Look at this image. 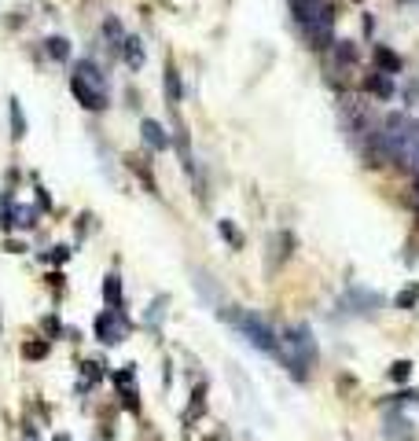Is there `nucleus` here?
<instances>
[{
	"instance_id": "nucleus-1",
	"label": "nucleus",
	"mask_w": 419,
	"mask_h": 441,
	"mask_svg": "<svg viewBox=\"0 0 419 441\" xmlns=\"http://www.w3.org/2000/svg\"><path fill=\"white\" fill-rule=\"evenodd\" d=\"M272 357L284 364L290 375H295L298 382L309 375V368H313L316 360V342H313V331L306 328V323H290V328H284L276 335V353Z\"/></svg>"
},
{
	"instance_id": "nucleus-2",
	"label": "nucleus",
	"mask_w": 419,
	"mask_h": 441,
	"mask_svg": "<svg viewBox=\"0 0 419 441\" xmlns=\"http://www.w3.org/2000/svg\"><path fill=\"white\" fill-rule=\"evenodd\" d=\"M70 92L85 111H107V77L100 74V66L92 59H77L74 74H70Z\"/></svg>"
},
{
	"instance_id": "nucleus-3",
	"label": "nucleus",
	"mask_w": 419,
	"mask_h": 441,
	"mask_svg": "<svg viewBox=\"0 0 419 441\" xmlns=\"http://www.w3.org/2000/svg\"><path fill=\"white\" fill-rule=\"evenodd\" d=\"M225 320L239 331V335H247L250 346H258L261 353H269V357L276 353V331H272L258 312H225Z\"/></svg>"
},
{
	"instance_id": "nucleus-4",
	"label": "nucleus",
	"mask_w": 419,
	"mask_h": 441,
	"mask_svg": "<svg viewBox=\"0 0 419 441\" xmlns=\"http://www.w3.org/2000/svg\"><path fill=\"white\" fill-rule=\"evenodd\" d=\"M301 34H306L309 48H316V52H324L335 41V8H331V0H320V8L313 12L306 26H301Z\"/></svg>"
},
{
	"instance_id": "nucleus-5",
	"label": "nucleus",
	"mask_w": 419,
	"mask_h": 441,
	"mask_svg": "<svg viewBox=\"0 0 419 441\" xmlns=\"http://www.w3.org/2000/svg\"><path fill=\"white\" fill-rule=\"evenodd\" d=\"M96 338L107 342V346H118L125 338V317L118 309H103L100 317H96Z\"/></svg>"
},
{
	"instance_id": "nucleus-6",
	"label": "nucleus",
	"mask_w": 419,
	"mask_h": 441,
	"mask_svg": "<svg viewBox=\"0 0 419 441\" xmlns=\"http://www.w3.org/2000/svg\"><path fill=\"white\" fill-rule=\"evenodd\" d=\"M140 133H144V144H148L151 151H170V147H173L170 129H165L162 122H154V118H144V122H140Z\"/></svg>"
},
{
	"instance_id": "nucleus-7",
	"label": "nucleus",
	"mask_w": 419,
	"mask_h": 441,
	"mask_svg": "<svg viewBox=\"0 0 419 441\" xmlns=\"http://www.w3.org/2000/svg\"><path fill=\"white\" fill-rule=\"evenodd\" d=\"M114 386L122 390V405L125 408H136V368H118L114 371Z\"/></svg>"
},
{
	"instance_id": "nucleus-8",
	"label": "nucleus",
	"mask_w": 419,
	"mask_h": 441,
	"mask_svg": "<svg viewBox=\"0 0 419 441\" xmlns=\"http://www.w3.org/2000/svg\"><path fill=\"white\" fill-rule=\"evenodd\" d=\"M372 63H375V70H383V74H390V77H397L401 74V55L394 52V48H386V44H379L375 52H372Z\"/></svg>"
},
{
	"instance_id": "nucleus-9",
	"label": "nucleus",
	"mask_w": 419,
	"mask_h": 441,
	"mask_svg": "<svg viewBox=\"0 0 419 441\" xmlns=\"http://www.w3.org/2000/svg\"><path fill=\"white\" fill-rule=\"evenodd\" d=\"M383 434H386V441H412L416 430H412V419L397 412V416H386V430H383Z\"/></svg>"
},
{
	"instance_id": "nucleus-10",
	"label": "nucleus",
	"mask_w": 419,
	"mask_h": 441,
	"mask_svg": "<svg viewBox=\"0 0 419 441\" xmlns=\"http://www.w3.org/2000/svg\"><path fill=\"white\" fill-rule=\"evenodd\" d=\"M346 302H353L360 317H372V312H379V306H383V298H379L375 291H360V287H357V291H349V294H346Z\"/></svg>"
},
{
	"instance_id": "nucleus-11",
	"label": "nucleus",
	"mask_w": 419,
	"mask_h": 441,
	"mask_svg": "<svg viewBox=\"0 0 419 441\" xmlns=\"http://www.w3.org/2000/svg\"><path fill=\"white\" fill-rule=\"evenodd\" d=\"M364 88L372 96H379V100H390V96H394V77L383 74V70H372V74L364 77Z\"/></svg>"
},
{
	"instance_id": "nucleus-12",
	"label": "nucleus",
	"mask_w": 419,
	"mask_h": 441,
	"mask_svg": "<svg viewBox=\"0 0 419 441\" xmlns=\"http://www.w3.org/2000/svg\"><path fill=\"white\" fill-rule=\"evenodd\" d=\"M122 59L133 66V70H140L144 59H148V55H144V41H140V37H122Z\"/></svg>"
},
{
	"instance_id": "nucleus-13",
	"label": "nucleus",
	"mask_w": 419,
	"mask_h": 441,
	"mask_svg": "<svg viewBox=\"0 0 419 441\" xmlns=\"http://www.w3.org/2000/svg\"><path fill=\"white\" fill-rule=\"evenodd\" d=\"M331 55H335L338 70H349L357 63V44L353 41H331Z\"/></svg>"
},
{
	"instance_id": "nucleus-14",
	"label": "nucleus",
	"mask_w": 419,
	"mask_h": 441,
	"mask_svg": "<svg viewBox=\"0 0 419 441\" xmlns=\"http://www.w3.org/2000/svg\"><path fill=\"white\" fill-rule=\"evenodd\" d=\"M8 118H12V136H15V140H23V136H26V114H23V103H18L15 96L8 100Z\"/></svg>"
},
{
	"instance_id": "nucleus-15",
	"label": "nucleus",
	"mask_w": 419,
	"mask_h": 441,
	"mask_svg": "<svg viewBox=\"0 0 419 441\" xmlns=\"http://www.w3.org/2000/svg\"><path fill=\"white\" fill-rule=\"evenodd\" d=\"M44 52L55 59V63H66L70 59V41L66 37H44Z\"/></svg>"
},
{
	"instance_id": "nucleus-16",
	"label": "nucleus",
	"mask_w": 419,
	"mask_h": 441,
	"mask_svg": "<svg viewBox=\"0 0 419 441\" xmlns=\"http://www.w3.org/2000/svg\"><path fill=\"white\" fill-rule=\"evenodd\" d=\"M165 96H170V103H173V107H180V103H184V85H180V74L173 70V66L165 70Z\"/></svg>"
},
{
	"instance_id": "nucleus-17",
	"label": "nucleus",
	"mask_w": 419,
	"mask_h": 441,
	"mask_svg": "<svg viewBox=\"0 0 419 441\" xmlns=\"http://www.w3.org/2000/svg\"><path fill=\"white\" fill-rule=\"evenodd\" d=\"M103 302L111 309H122V280L118 276H107L103 280Z\"/></svg>"
},
{
	"instance_id": "nucleus-18",
	"label": "nucleus",
	"mask_w": 419,
	"mask_h": 441,
	"mask_svg": "<svg viewBox=\"0 0 419 441\" xmlns=\"http://www.w3.org/2000/svg\"><path fill=\"white\" fill-rule=\"evenodd\" d=\"M12 224H18V228H33V224H37V210H33V206L15 202L12 206Z\"/></svg>"
},
{
	"instance_id": "nucleus-19",
	"label": "nucleus",
	"mask_w": 419,
	"mask_h": 441,
	"mask_svg": "<svg viewBox=\"0 0 419 441\" xmlns=\"http://www.w3.org/2000/svg\"><path fill=\"white\" fill-rule=\"evenodd\" d=\"M416 302H419V283H412V287H405V291L394 298V306H397V309H416Z\"/></svg>"
},
{
	"instance_id": "nucleus-20",
	"label": "nucleus",
	"mask_w": 419,
	"mask_h": 441,
	"mask_svg": "<svg viewBox=\"0 0 419 441\" xmlns=\"http://www.w3.org/2000/svg\"><path fill=\"white\" fill-rule=\"evenodd\" d=\"M386 375L394 379V382H408V379H412V360H394Z\"/></svg>"
},
{
	"instance_id": "nucleus-21",
	"label": "nucleus",
	"mask_w": 419,
	"mask_h": 441,
	"mask_svg": "<svg viewBox=\"0 0 419 441\" xmlns=\"http://www.w3.org/2000/svg\"><path fill=\"white\" fill-rule=\"evenodd\" d=\"M217 232L225 235V239H228V243H232V247H236V250L243 247V235L236 232V224H232V221H217Z\"/></svg>"
},
{
	"instance_id": "nucleus-22",
	"label": "nucleus",
	"mask_w": 419,
	"mask_h": 441,
	"mask_svg": "<svg viewBox=\"0 0 419 441\" xmlns=\"http://www.w3.org/2000/svg\"><path fill=\"white\" fill-rule=\"evenodd\" d=\"M23 357H26V360H44V357H48V342H26V346H23Z\"/></svg>"
},
{
	"instance_id": "nucleus-23",
	"label": "nucleus",
	"mask_w": 419,
	"mask_h": 441,
	"mask_svg": "<svg viewBox=\"0 0 419 441\" xmlns=\"http://www.w3.org/2000/svg\"><path fill=\"white\" fill-rule=\"evenodd\" d=\"M129 165H133L136 173H140L144 188H148V191H154V176H151V170H148V165H144V159H129Z\"/></svg>"
},
{
	"instance_id": "nucleus-24",
	"label": "nucleus",
	"mask_w": 419,
	"mask_h": 441,
	"mask_svg": "<svg viewBox=\"0 0 419 441\" xmlns=\"http://www.w3.org/2000/svg\"><path fill=\"white\" fill-rule=\"evenodd\" d=\"M103 34L111 37V41H118V44H122V37H125V34H122V23H118V18H103Z\"/></svg>"
},
{
	"instance_id": "nucleus-25",
	"label": "nucleus",
	"mask_w": 419,
	"mask_h": 441,
	"mask_svg": "<svg viewBox=\"0 0 419 441\" xmlns=\"http://www.w3.org/2000/svg\"><path fill=\"white\" fill-rule=\"evenodd\" d=\"M66 258H70V247H55V250H52V261H55V265H63Z\"/></svg>"
},
{
	"instance_id": "nucleus-26",
	"label": "nucleus",
	"mask_w": 419,
	"mask_h": 441,
	"mask_svg": "<svg viewBox=\"0 0 419 441\" xmlns=\"http://www.w3.org/2000/svg\"><path fill=\"white\" fill-rule=\"evenodd\" d=\"M85 379H100V364H92V360H85Z\"/></svg>"
},
{
	"instance_id": "nucleus-27",
	"label": "nucleus",
	"mask_w": 419,
	"mask_h": 441,
	"mask_svg": "<svg viewBox=\"0 0 419 441\" xmlns=\"http://www.w3.org/2000/svg\"><path fill=\"white\" fill-rule=\"evenodd\" d=\"M37 206H44V210L52 206V199H48V191H44V188H37Z\"/></svg>"
},
{
	"instance_id": "nucleus-28",
	"label": "nucleus",
	"mask_w": 419,
	"mask_h": 441,
	"mask_svg": "<svg viewBox=\"0 0 419 441\" xmlns=\"http://www.w3.org/2000/svg\"><path fill=\"white\" fill-rule=\"evenodd\" d=\"M44 328L52 331V335H59V320H55V317H48V320H44Z\"/></svg>"
},
{
	"instance_id": "nucleus-29",
	"label": "nucleus",
	"mask_w": 419,
	"mask_h": 441,
	"mask_svg": "<svg viewBox=\"0 0 419 441\" xmlns=\"http://www.w3.org/2000/svg\"><path fill=\"white\" fill-rule=\"evenodd\" d=\"M52 441H70V438H66V434H55V438H52Z\"/></svg>"
}]
</instances>
